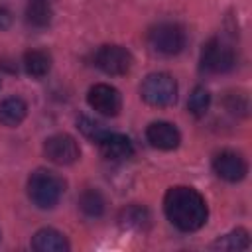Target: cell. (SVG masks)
<instances>
[{
    "mask_svg": "<svg viewBox=\"0 0 252 252\" xmlns=\"http://www.w3.org/2000/svg\"><path fill=\"white\" fill-rule=\"evenodd\" d=\"M185 41H187L185 30L179 24H171V22L158 24L148 33L150 47L161 55H177L179 51H183Z\"/></svg>",
    "mask_w": 252,
    "mask_h": 252,
    "instance_id": "5",
    "label": "cell"
},
{
    "mask_svg": "<svg viewBox=\"0 0 252 252\" xmlns=\"http://www.w3.org/2000/svg\"><path fill=\"white\" fill-rule=\"evenodd\" d=\"M140 94L150 106H171L177 100V83L169 73H150L142 81Z\"/></svg>",
    "mask_w": 252,
    "mask_h": 252,
    "instance_id": "4",
    "label": "cell"
},
{
    "mask_svg": "<svg viewBox=\"0 0 252 252\" xmlns=\"http://www.w3.org/2000/svg\"><path fill=\"white\" fill-rule=\"evenodd\" d=\"M150 222V215L144 207H138V205H132L128 209H124L120 213V224L124 228H134V230H144L146 224Z\"/></svg>",
    "mask_w": 252,
    "mask_h": 252,
    "instance_id": "18",
    "label": "cell"
},
{
    "mask_svg": "<svg viewBox=\"0 0 252 252\" xmlns=\"http://www.w3.org/2000/svg\"><path fill=\"white\" fill-rule=\"evenodd\" d=\"M146 140L150 142V146L158 148V150H175L181 142V134L179 130L175 128V124L171 122H163V120H158V122H152L148 128H146Z\"/></svg>",
    "mask_w": 252,
    "mask_h": 252,
    "instance_id": "10",
    "label": "cell"
},
{
    "mask_svg": "<svg viewBox=\"0 0 252 252\" xmlns=\"http://www.w3.org/2000/svg\"><path fill=\"white\" fill-rule=\"evenodd\" d=\"M248 246H250V236L244 228H234L211 244V248L217 250H246Z\"/></svg>",
    "mask_w": 252,
    "mask_h": 252,
    "instance_id": "16",
    "label": "cell"
},
{
    "mask_svg": "<svg viewBox=\"0 0 252 252\" xmlns=\"http://www.w3.org/2000/svg\"><path fill=\"white\" fill-rule=\"evenodd\" d=\"M32 248L37 252H67L69 240L55 228H39L32 238Z\"/></svg>",
    "mask_w": 252,
    "mask_h": 252,
    "instance_id": "12",
    "label": "cell"
},
{
    "mask_svg": "<svg viewBox=\"0 0 252 252\" xmlns=\"http://www.w3.org/2000/svg\"><path fill=\"white\" fill-rule=\"evenodd\" d=\"M43 154L51 163L71 165L81 158V148L77 140L69 134H53L43 142Z\"/></svg>",
    "mask_w": 252,
    "mask_h": 252,
    "instance_id": "6",
    "label": "cell"
},
{
    "mask_svg": "<svg viewBox=\"0 0 252 252\" xmlns=\"http://www.w3.org/2000/svg\"><path fill=\"white\" fill-rule=\"evenodd\" d=\"M24 69L30 77L41 79L51 71V55L43 49H30L24 53Z\"/></svg>",
    "mask_w": 252,
    "mask_h": 252,
    "instance_id": "14",
    "label": "cell"
},
{
    "mask_svg": "<svg viewBox=\"0 0 252 252\" xmlns=\"http://www.w3.org/2000/svg\"><path fill=\"white\" fill-rule=\"evenodd\" d=\"M77 126H79L81 134H83L87 140L94 142V144H98V142L110 132V130H106L100 122H96V120H93V118H89V116H81L79 122H77Z\"/></svg>",
    "mask_w": 252,
    "mask_h": 252,
    "instance_id": "20",
    "label": "cell"
},
{
    "mask_svg": "<svg viewBox=\"0 0 252 252\" xmlns=\"http://www.w3.org/2000/svg\"><path fill=\"white\" fill-rule=\"evenodd\" d=\"M94 65L106 75H126L132 67V55L122 45H102L94 53Z\"/></svg>",
    "mask_w": 252,
    "mask_h": 252,
    "instance_id": "7",
    "label": "cell"
},
{
    "mask_svg": "<svg viewBox=\"0 0 252 252\" xmlns=\"http://www.w3.org/2000/svg\"><path fill=\"white\" fill-rule=\"evenodd\" d=\"M236 65L234 47L222 37H211L201 51V69L211 75L228 73Z\"/></svg>",
    "mask_w": 252,
    "mask_h": 252,
    "instance_id": "3",
    "label": "cell"
},
{
    "mask_svg": "<svg viewBox=\"0 0 252 252\" xmlns=\"http://www.w3.org/2000/svg\"><path fill=\"white\" fill-rule=\"evenodd\" d=\"M163 211L167 220L183 232L199 230L209 217L205 197L197 189L185 185H175L167 189L163 197Z\"/></svg>",
    "mask_w": 252,
    "mask_h": 252,
    "instance_id": "1",
    "label": "cell"
},
{
    "mask_svg": "<svg viewBox=\"0 0 252 252\" xmlns=\"http://www.w3.org/2000/svg\"><path fill=\"white\" fill-rule=\"evenodd\" d=\"M10 24H12V16H10V12L4 10V8H0V30L10 28Z\"/></svg>",
    "mask_w": 252,
    "mask_h": 252,
    "instance_id": "21",
    "label": "cell"
},
{
    "mask_svg": "<svg viewBox=\"0 0 252 252\" xmlns=\"http://www.w3.org/2000/svg\"><path fill=\"white\" fill-rule=\"evenodd\" d=\"M98 148H100V154L110 161H122V159L132 158L134 154V146L130 138L124 134H116V132H108L98 142Z\"/></svg>",
    "mask_w": 252,
    "mask_h": 252,
    "instance_id": "11",
    "label": "cell"
},
{
    "mask_svg": "<svg viewBox=\"0 0 252 252\" xmlns=\"http://www.w3.org/2000/svg\"><path fill=\"white\" fill-rule=\"evenodd\" d=\"M213 171L217 173V177H220L228 183H236L246 177L248 165L240 154H236L232 150H222L213 158Z\"/></svg>",
    "mask_w": 252,
    "mask_h": 252,
    "instance_id": "9",
    "label": "cell"
},
{
    "mask_svg": "<svg viewBox=\"0 0 252 252\" xmlns=\"http://www.w3.org/2000/svg\"><path fill=\"white\" fill-rule=\"evenodd\" d=\"M26 20L35 28H45L51 22V2L49 0H28Z\"/></svg>",
    "mask_w": 252,
    "mask_h": 252,
    "instance_id": "15",
    "label": "cell"
},
{
    "mask_svg": "<svg viewBox=\"0 0 252 252\" xmlns=\"http://www.w3.org/2000/svg\"><path fill=\"white\" fill-rule=\"evenodd\" d=\"M211 106V93L205 87H195L189 94L187 108L193 116H203Z\"/></svg>",
    "mask_w": 252,
    "mask_h": 252,
    "instance_id": "19",
    "label": "cell"
},
{
    "mask_svg": "<svg viewBox=\"0 0 252 252\" xmlns=\"http://www.w3.org/2000/svg\"><path fill=\"white\" fill-rule=\"evenodd\" d=\"M28 116V104L20 96H8L0 102V124L16 128Z\"/></svg>",
    "mask_w": 252,
    "mask_h": 252,
    "instance_id": "13",
    "label": "cell"
},
{
    "mask_svg": "<svg viewBox=\"0 0 252 252\" xmlns=\"http://www.w3.org/2000/svg\"><path fill=\"white\" fill-rule=\"evenodd\" d=\"M79 209L83 211V215H87L91 219H96L104 213V197L96 189H87L79 197Z\"/></svg>",
    "mask_w": 252,
    "mask_h": 252,
    "instance_id": "17",
    "label": "cell"
},
{
    "mask_svg": "<svg viewBox=\"0 0 252 252\" xmlns=\"http://www.w3.org/2000/svg\"><path fill=\"white\" fill-rule=\"evenodd\" d=\"M65 191V181L51 169H35L28 179V197L37 209H53Z\"/></svg>",
    "mask_w": 252,
    "mask_h": 252,
    "instance_id": "2",
    "label": "cell"
},
{
    "mask_svg": "<svg viewBox=\"0 0 252 252\" xmlns=\"http://www.w3.org/2000/svg\"><path fill=\"white\" fill-rule=\"evenodd\" d=\"M87 102L94 112H98L102 116H116L122 108V96H120L118 89H114L112 85H106V83L93 85L87 93Z\"/></svg>",
    "mask_w": 252,
    "mask_h": 252,
    "instance_id": "8",
    "label": "cell"
}]
</instances>
